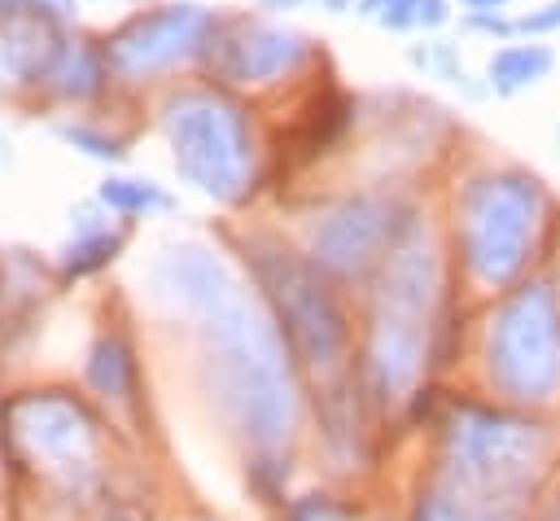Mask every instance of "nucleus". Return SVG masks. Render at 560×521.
<instances>
[{"label": "nucleus", "mask_w": 560, "mask_h": 521, "mask_svg": "<svg viewBox=\"0 0 560 521\" xmlns=\"http://www.w3.org/2000/svg\"><path fill=\"white\" fill-rule=\"evenodd\" d=\"M158 289L201 320L210 346L214 398L232 425L258 447L276 451L293 433V377L276 328L245 302L236 280L206 250H171L158 263Z\"/></svg>", "instance_id": "obj_1"}, {"label": "nucleus", "mask_w": 560, "mask_h": 521, "mask_svg": "<svg viewBox=\"0 0 560 521\" xmlns=\"http://www.w3.org/2000/svg\"><path fill=\"white\" fill-rule=\"evenodd\" d=\"M490 381L516 403H547L560 390V306L551 285L516 289L490 324Z\"/></svg>", "instance_id": "obj_2"}, {"label": "nucleus", "mask_w": 560, "mask_h": 521, "mask_svg": "<svg viewBox=\"0 0 560 521\" xmlns=\"http://www.w3.org/2000/svg\"><path fill=\"white\" fill-rule=\"evenodd\" d=\"M166 136L175 144V166L206 188L210 197H236L245 184V123L241 114L210 96V92H184L166 105Z\"/></svg>", "instance_id": "obj_3"}, {"label": "nucleus", "mask_w": 560, "mask_h": 521, "mask_svg": "<svg viewBox=\"0 0 560 521\" xmlns=\"http://www.w3.org/2000/svg\"><path fill=\"white\" fill-rule=\"evenodd\" d=\"M534 180H477L464 197V254L486 285H508L529 250L538 223Z\"/></svg>", "instance_id": "obj_4"}, {"label": "nucleus", "mask_w": 560, "mask_h": 521, "mask_svg": "<svg viewBox=\"0 0 560 521\" xmlns=\"http://www.w3.org/2000/svg\"><path fill=\"white\" fill-rule=\"evenodd\" d=\"M542 455V433L525 420L464 407L451 425V464L459 482L472 490H508L521 486Z\"/></svg>", "instance_id": "obj_5"}, {"label": "nucleus", "mask_w": 560, "mask_h": 521, "mask_svg": "<svg viewBox=\"0 0 560 521\" xmlns=\"http://www.w3.org/2000/svg\"><path fill=\"white\" fill-rule=\"evenodd\" d=\"M258 276L267 285V293L276 298L280 320H284L293 346L302 350V359H311L315 368L337 363V355L346 346V320H341L332 293L319 285V276L280 250L258 254Z\"/></svg>", "instance_id": "obj_6"}, {"label": "nucleus", "mask_w": 560, "mask_h": 521, "mask_svg": "<svg viewBox=\"0 0 560 521\" xmlns=\"http://www.w3.org/2000/svg\"><path fill=\"white\" fill-rule=\"evenodd\" d=\"M206 31H210L206 9H197V4H166L162 13L136 18L131 26H122L109 39V61L122 74H144V70H158V66H171V61L188 57L201 44Z\"/></svg>", "instance_id": "obj_7"}, {"label": "nucleus", "mask_w": 560, "mask_h": 521, "mask_svg": "<svg viewBox=\"0 0 560 521\" xmlns=\"http://www.w3.org/2000/svg\"><path fill=\"white\" fill-rule=\"evenodd\" d=\"M18 416V433L22 442L52 460V464H74V460H88V447H92V425L88 416L61 398V394H31L13 407Z\"/></svg>", "instance_id": "obj_8"}, {"label": "nucleus", "mask_w": 560, "mask_h": 521, "mask_svg": "<svg viewBox=\"0 0 560 521\" xmlns=\"http://www.w3.org/2000/svg\"><path fill=\"white\" fill-rule=\"evenodd\" d=\"M389 210L385 206H376V201H350V206H341L319 232H315V254H319V263H328V267H337V271H359L372 254H376V245L389 236V219H385Z\"/></svg>", "instance_id": "obj_9"}, {"label": "nucleus", "mask_w": 560, "mask_h": 521, "mask_svg": "<svg viewBox=\"0 0 560 521\" xmlns=\"http://www.w3.org/2000/svg\"><path fill=\"white\" fill-rule=\"evenodd\" d=\"M420 359H424V333H420V324L381 311L376 315V328H372V372H376L381 394H402L416 381Z\"/></svg>", "instance_id": "obj_10"}, {"label": "nucleus", "mask_w": 560, "mask_h": 521, "mask_svg": "<svg viewBox=\"0 0 560 521\" xmlns=\"http://www.w3.org/2000/svg\"><path fill=\"white\" fill-rule=\"evenodd\" d=\"M302 53V39L293 31H245L219 53V70L228 79H271L289 70Z\"/></svg>", "instance_id": "obj_11"}, {"label": "nucleus", "mask_w": 560, "mask_h": 521, "mask_svg": "<svg viewBox=\"0 0 560 521\" xmlns=\"http://www.w3.org/2000/svg\"><path fill=\"white\" fill-rule=\"evenodd\" d=\"M547 70H551V48H542V44H512V48H499L490 57V88L508 96V92L542 79Z\"/></svg>", "instance_id": "obj_12"}, {"label": "nucleus", "mask_w": 560, "mask_h": 521, "mask_svg": "<svg viewBox=\"0 0 560 521\" xmlns=\"http://www.w3.org/2000/svg\"><path fill=\"white\" fill-rule=\"evenodd\" d=\"M88 381L96 394L105 398H122L131 390V355L118 337H101L92 346V359H88Z\"/></svg>", "instance_id": "obj_13"}, {"label": "nucleus", "mask_w": 560, "mask_h": 521, "mask_svg": "<svg viewBox=\"0 0 560 521\" xmlns=\"http://www.w3.org/2000/svg\"><path fill=\"white\" fill-rule=\"evenodd\" d=\"M101 201L122 210V215H136V210H149V206H171L166 193H158L153 184H136V180H105L101 184Z\"/></svg>", "instance_id": "obj_14"}, {"label": "nucleus", "mask_w": 560, "mask_h": 521, "mask_svg": "<svg viewBox=\"0 0 560 521\" xmlns=\"http://www.w3.org/2000/svg\"><path fill=\"white\" fill-rule=\"evenodd\" d=\"M114 250H118V236H114V232H83V236L66 250V271H70V276H83V271L101 267L105 258H114Z\"/></svg>", "instance_id": "obj_15"}, {"label": "nucleus", "mask_w": 560, "mask_h": 521, "mask_svg": "<svg viewBox=\"0 0 560 521\" xmlns=\"http://www.w3.org/2000/svg\"><path fill=\"white\" fill-rule=\"evenodd\" d=\"M416 521H494V503L481 508V503H472V499H459V503H455V499H446V495H433V499L420 503Z\"/></svg>", "instance_id": "obj_16"}, {"label": "nucleus", "mask_w": 560, "mask_h": 521, "mask_svg": "<svg viewBox=\"0 0 560 521\" xmlns=\"http://www.w3.org/2000/svg\"><path fill=\"white\" fill-rule=\"evenodd\" d=\"M61 136H66L70 144H83L92 158H122V149H118L114 140H105V136H96V131H88V127H61Z\"/></svg>", "instance_id": "obj_17"}, {"label": "nucleus", "mask_w": 560, "mask_h": 521, "mask_svg": "<svg viewBox=\"0 0 560 521\" xmlns=\"http://www.w3.org/2000/svg\"><path fill=\"white\" fill-rule=\"evenodd\" d=\"M560 26V0L542 4L538 13H525V18H512V31L521 35H542V31H556Z\"/></svg>", "instance_id": "obj_18"}, {"label": "nucleus", "mask_w": 560, "mask_h": 521, "mask_svg": "<svg viewBox=\"0 0 560 521\" xmlns=\"http://www.w3.org/2000/svg\"><path fill=\"white\" fill-rule=\"evenodd\" d=\"M468 26H481V31H494V35H516L508 18H499V13H486V9H472V13H468Z\"/></svg>", "instance_id": "obj_19"}, {"label": "nucleus", "mask_w": 560, "mask_h": 521, "mask_svg": "<svg viewBox=\"0 0 560 521\" xmlns=\"http://www.w3.org/2000/svg\"><path fill=\"white\" fill-rule=\"evenodd\" d=\"M293 521H328V499L324 495H306L293 512Z\"/></svg>", "instance_id": "obj_20"}, {"label": "nucleus", "mask_w": 560, "mask_h": 521, "mask_svg": "<svg viewBox=\"0 0 560 521\" xmlns=\"http://www.w3.org/2000/svg\"><path fill=\"white\" fill-rule=\"evenodd\" d=\"M416 22H424V26L446 22V0H416Z\"/></svg>", "instance_id": "obj_21"}, {"label": "nucleus", "mask_w": 560, "mask_h": 521, "mask_svg": "<svg viewBox=\"0 0 560 521\" xmlns=\"http://www.w3.org/2000/svg\"><path fill=\"white\" fill-rule=\"evenodd\" d=\"M468 4H472V9H490V4L499 9V4H508V0H468Z\"/></svg>", "instance_id": "obj_22"}, {"label": "nucleus", "mask_w": 560, "mask_h": 521, "mask_svg": "<svg viewBox=\"0 0 560 521\" xmlns=\"http://www.w3.org/2000/svg\"><path fill=\"white\" fill-rule=\"evenodd\" d=\"M109 521H136V517H131V512H114Z\"/></svg>", "instance_id": "obj_23"}, {"label": "nucleus", "mask_w": 560, "mask_h": 521, "mask_svg": "<svg viewBox=\"0 0 560 521\" xmlns=\"http://www.w3.org/2000/svg\"><path fill=\"white\" fill-rule=\"evenodd\" d=\"M0 162H9V153H4V140H0Z\"/></svg>", "instance_id": "obj_24"}]
</instances>
